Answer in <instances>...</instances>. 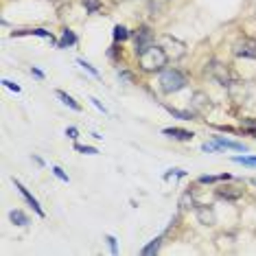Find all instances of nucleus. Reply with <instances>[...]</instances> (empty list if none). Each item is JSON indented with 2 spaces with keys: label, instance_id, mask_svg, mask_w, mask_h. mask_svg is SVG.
I'll return each mask as SVG.
<instances>
[{
  "label": "nucleus",
  "instance_id": "5",
  "mask_svg": "<svg viewBox=\"0 0 256 256\" xmlns=\"http://www.w3.org/2000/svg\"><path fill=\"white\" fill-rule=\"evenodd\" d=\"M134 40H136V55H140L142 50H147L151 44H156L154 42V33L149 31L147 26H140L136 33H134Z\"/></svg>",
  "mask_w": 256,
  "mask_h": 256
},
{
  "label": "nucleus",
  "instance_id": "21",
  "mask_svg": "<svg viewBox=\"0 0 256 256\" xmlns=\"http://www.w3.org/2000/svg\"><path fill=\"white\" fill-rule=\"evenodd\" d=\"M53 173H55V176L62 180V182H68V176H66V173H64V171H62L60 166H55V168H53Z\"/></svg>",
  "mask_w": 256,
  "mask_h": 256
},
{
  "label": "nucleus",
  "instance_id": "2",
  "mask_svg": "<svg viewBox=\"0 0 256 256\" xmlns=\"http://www.w3.org/2000/svg\"><path fill=\"white\" fill-rule=\"evenodd\" d=\"M186 86V77L176 68H168V70H162L160 74V90L164 94H173V92H180Z\"/></svg>",
  "mask_w": 256,
  "mask_h": 256
},
{
  "label": "nucleus",
  "instance_id": "29",
  "mask_svg": "<svg viewBox=\"0 0 256 256\" xmlns=\"http://www.w3.org/2000/svg\"><path fill=\"white\" fill-rule=\"evenodd\" d=\"M254 136H256V132H254Z\"/></svg>",
  "mask_w": 256,
  "mask_h": 256
},
{
  "label": "nucleus",
  "instance_id": "14",
  "mask_svg": "<svg viewBox=\"0 0 256 256\" xmlns=\"http://www.w3.org/2000/svg\"><path fill=\"white\" fill-rule=\"evenodd\" d=\"M217 144L219 147H228V149H236V151H246L241 142H232V140H224V138H217Z\"/></svg>",
  "mask_w": 256,
  "mask_h": 256
},
{
  "label": "nucleus",
  "instance_id": "26",
  "mask_svg": "<svg viewBox=\"0 0 256 256\" xmlns=\"http://www.w3.org/2000/svg\"><path fill=\"white\" fill-rule=\"evenodd\" d=\"M120 79H125V81H134V77L130 72H120Z\"/></svg>",
  "mask_w": 256,
  "mask_h": 256
},
{
  "label": "nucleus",
  "instance_id": "28",
  "mask_svg": "<svg viewBox=\"0 0 256 256\" xmlns=\"http://www.w3.org/2000/svg\"><path fill=\"white\" fill-rule=\"evenodd\" d=\"M252 184H256V178H254V180H252Z\"/></svg>",
  "mask_w": 256,
  "mask_h": 256
},
{
  "label": "nucleus",
  "instance_id": "17",
  "mask_svg": "<svg viewBox=\"0 0 256 256\" xmlns=\"http://www.w3.org/2000/svg\"><path fill=\"white\" fill-rule=\"evenodd\" d=\"M180 206H182V208H195V204H193V195H190V190H188V193H184V195H182V200H180Z\"/></svg>",
  "mask_w": 256,
  "mask_h": 256
},
{
  "label": "nucleus",
  "instance_id": "22",
  "mask_svg": "<svg viewBox=\"0 0 256 256\" xmlns=\"http://www.w3.org/2000/svg\"><path fill=\"white\" fill-rule=\"evenodd\" d=\"M79 64H81V66H84V68H86V70H90L92 74H94V77H98V72H96V68H92V66H90V64H88V62H84V60H79Z\"/></svg>",
  "mask_w": 256,
  "mask_h": 256
},
{
  "label": "nucleus",
  "instance_id": "6",
  "mask_svg": "<svg viewBox=\"0 0 256 256\" xmlns=\"http://www.w3.org/2000/svg\"><path fill=\"white\" fill-rule=\"evenodd\" d=\"M195 214H197V219H200V224H204V226H214V224H217V214H214V210L210 206L197 204V206H195Z\"/></svg>",
  "mask_w": 256,
  "mask_h": 256
},
{
  "label": "nucleus",
  "instance_id": "23",
  "mask_svg": "<svg viewBox=\"0 0 256 256\" xmlns=\"http://www.w3.org/2000/svg\"><path fill=\"white\" fill-rule=\"evenodd\" d=\"M2 84H4V86H7V88H9V90H16V92H20V86H16V84H14V81L4 79V81H2Z\"/></svg>",
  "mask_w": 256,
  "mask_h": 256
},
{
  "label": "nucleus",
  "instance_id": "4",
  "mask_svg": "<svg viewBox=\"0 0 256 256\" xmlns=\"http://www.w3.org/2000/svg\"><path fill=\"white\" fill-rule=\"evenodd\" d=\"M234 55L243 60H256V40H238L234 44Z\"/></svg>",
  "mask_w": 256,
  "mask_h": 256
},
{
  "label": "nucleus",
  "instance_id": "9",
  "mask_svg": "<svg viewBox=\"0 0 256 256\" xmlns=\"http://www.w3.org/2000/svg\"><path fill=\"white\" fill-rule=\"evenodd\" d=\"M16 186H18V190H20L22 195H24V200H26L28 204H31L33 208H36V212H38V214H44V212H42V208H40V204H38V200H36V197H33L31 193H28V190H26V188H24V186H22L20 182H16Z\"/></svg>",
  "mask_w": 256,
  "mask_h": 256
},
{
  "label": "nucleus",
  "instance_id": "8",
  "mask_svg": "<svg viewBox=\"0 0 256 256\" xmlns=\"http://www.w3.org/2000/svg\"><path fill=\"white\" fill-rule=\"evenodd\" d=\"M166 136L176 138V140H190L193 138V134L186 132V130H178V127H168V130H164Z\"/></svg>",
  "mask_w": 256,
  "mask_h": 256
},
{
  "label": "nucleus",
  "instance_id": "3",
  "mask_svg": "<svg viewBox=\"0 0 256 256\" xmlns=\"http://www.w3.org/2000/svg\"><path fill=\"white\" fill-rule=\"evenodd\" d=\"M206 72L210 74V77L217 81L219 86H230L232 81H230V72H228V68L224 66V64H219V62H210L208 64V68H206Z\"/></svg>",
  "mask_w": 256,
  "mask_h": 256
},
{
  "label": "nucleus",
  "instance_id": "7",
  "mask_svg": "<svg viewBox=\"0 0 256 256\" xmlns=\"http://www.w3.org/2000/svg\"><path fill=\"white\" fill-rule=\"evenodd\" d=\"M190 108L195 112H206L210 108V98H208V94H204V92H195L193 98H190Z\"/></svg>",
  "mask_w": 256,
  "mask_h": 256
},
{
  "label": "nucleus",
  "instance_id": "16",
  "mask_svg": "<svg viewBox=\"0 0 256 256\" xmlns=\"http://www.w3.org/2000/svg\"><path fill=\"white\" fill-rule=\"evenodd\" d=\"M84 7L90 11V14H96L101 9V0H84Z\"/></svg>",
  "mask_w": 256,
  "mask_h": 256
},
{
  "label": "nucleus",
  "instance_id": "15",
  "mask_svg": "<svg viewBox=\"0 0 256 256\" xmlns=\"http://www.w3.org/2000/svg\"><path fill=\"white\" fill-rule=\"evenodd\" d=\"M127 38H130V31H127V28L125 26H114V40H116V42H123V40H127Z\"/></svg>",
  "mask_w": 256,
  "mask_h": 256
},
{
  "label": "nucleus",
  "instance_id": "12",
  "mask_svg": "<svg viewBox=\"0 0 256 256\" xmlns=\"http://www.w3.org/2000/svg\"><path fill=\"white\" fill-rule=\"evenodd\" d=\"M9 217H11V221H14L16 226H26L28 224V217L22 210H11Z\"/></svg>",
  "mask_w": 256,
  "mask_h": 256
},
{
  "label": "nucleus",
  "instance_id": "18",
  "mask_svg": "<svg viewBox=\"0 0 256 256\" xmlns=\"http://www.w3.org/2000/svg\"><path fill=\"white\" fill-rule=\"evenodd\" d=\"M158 250H160V238H156V241H151L149 246L142 250V254H156Z\"/></svg>",
  "mask_w": 256,
  "mask_h": 256
},
{
  "label": "nucleus",
  "instance_id": "19",
  "mask_svg": "<svg viewBox=\"0 0 256 256\" xmlns=\"http://www.w3.org/2000/svg\"><path fill=\"white\" fill-rule=\"evenodd\" d=\"M74 149L81 151V154H98L94 147H84V144H74Z\"/></svg>",
  "mask_w": 256,
  "mask_h": 256
},
{
  "label": "nucleus",
  "instance_id": "1",
  "mask_svg": "<svg viewBox=\"0 0 256 256\" xmlns=\"http://www.w3.org/2000/svg\"><path fill=\"white\" fill-rule=\"evenodd\" d=\"M138 64H140V68L144 72H160V70H164V66L168 64V55L162 46L151 44L147 50H142L138 55Z\"/></svg>",
  "mask_w": 256,
  "mask_h": 256
},
{
  "label": "nucleus",
  "instance_id": "25",
  "mask_svg": "<svg viewBox=\"0 0 256 256\" xmlns=\"http://www.w3.org/2000/svg\"><path fill=\"white\" fill-rule=\"evenodd\" d=\"M66 136H68V138H77V130H74V127H68V130H66Z\"/></svg>",
  "mask_w": 256,
  "mask_h": 256
},
{
  "label": "nucleus",
  "instance_id": "24",
  "mask_svg": "<svg viewBox=\"0 0 256 256\" xmlns=\"http://www.w3.org/2000/svg\"><path fill=\"white\" fill-rule=\"evenodd\" d=\"M108 243H110V250H112V254L118 252V250H116V238L114 236H108Z\"/></svg>",
  "mask_w": 256,
  "mask_h": 256
},
{
  "label": "nucleus",
  "instance_id": "11",
  "mask_svg": "<svg viewBox=\"0 0 256 256\" xmlns=\"http://www.w3.org/2000/svg\"><path fill=\"white\" fill-rule=\"evenodd\" d=\"M57 96H60V98H62V101H64V103H66V106H68V108H72V110H74V112H79V110H81V106H79V103H77V101H74V98H72V96H68V94H66V92L57 90Z\"/></svg>",
  "mask_w": 256,
  "mask_h": 256
},
{
  "label": "nucleus",
  "instance_id": "13",
  "mask_svg": "<svg viewBox=\"0 0 256 256\" xmlns=\"http://www.w3.org/2000/svg\"><path fill=\"white\" fill-rule=\"evenodd\" d=\"M74 42H77V38H74V33H72V31H68V28H66V31H64L62 42L57 44V46H60V48H66V46H72Z\"/></svg>",
  "mask_w": 256,
  "mask_h": 256
},
{
  "label": "nucleus",
  "instance_id": "20",
  "mask_svg": "<svg viewBox=\"0 0 256 256\" xmlns=\"http://www.w3.org/2000/svg\"><path fill=\"white\" fill-rule=\"evenodd\" d=\"M234 162H241V164H250V166H256V158H234Z\"/></svg>",
  "mask_w": 256,
  "mask_h": 256
},
{
  "label": "nucleus",
  "instance_id": "10",
  "mask_svg": "<svg viewBox=\"0 0 256 256\" xmlns=\"http://www.w3.org/2000/svg\"><path fill=\"white\" fill-rule=\"evenodd\" d=\"M217 193H219V197H226V200H238V197H241L243 195V190L241 188H219L217 190Z\"/></svg>",
  "mask_w": 256,
  "mask_h": 256
},
{
  "label": "nucleus",
  "instance_id": "27",
  "mask_svg": "<svg viewBox=\"0 0 256 256\" xmlns=\"http://www.w3.org/2000/svg\"><path fill=\"white\" fill-rule=\"evenodd\" d=\"M31 72H33V74H36V77H38V79H44V74H42V72H40V70H36V68H33V70H31Z\"/></svg>",
  "mask_w": 256,
  "mask_h": 256
}]
</instances>
